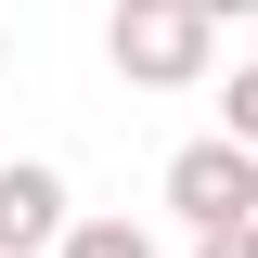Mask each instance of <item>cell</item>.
<instances>
[{
  "instance_id": "3957f363",
  "label": "cell",
  "mask_w": 258,
  "mask_h": 258,
  "mask_svg": "<svg viewBox=\"0 0 258 258\" xmlns=\"http://www.w3.org/2000/svg\"><path fill=\"white\" fill-rule=\"evenodd\" d=\"M64 232H78L64 181H52L39 155H13V168H0V258H39V245H64Z\"/></svg>"
},
{
  "instance_id": "277c9868",
  "label": "cell",
  "mask_w": 258,
  "mask_h": 258,
  "mask_svg": "<svg viewBox=\"0 0 258 258\" xmlns=\"http://www.w3.org/2000/svg\"><path fill=\"white\" fill-rule=\"evenodd\" d=\"M52 258H155V232H129V220H78Z\"/></svg>"
},
{
  "instance_id": "5b68a950",
  "label": "cell",
  "mask_w": 258,
  "mask_h": 258,
  "mask_svg": "<svg viewBox=\"0 0 258 258\" xmlns=\"http://www.w3.org/2000/svg\"><path fill=\"white\" fill-rule=\"evenodd\" d=\"M232 142L258 155V64H232Z\"/></svg>"
},
{
  "instance_id": "6da1fadb",
  "label": "cell",
  "mask_w": 258,
  "mask_h": 258,
  "mask_svg": "<svg viewBox=\"0 0 258 258\" xmlns=\"http://www.w3.org/2000/svg\"><path fill=\"white\" fill-rule=\"evenodd\" d=\"M103 52H116V78H142V91H181V78L220 64V13H207V0H129L116 26H103Z\"/></svg>"
},
{
  "instance_id": "7a4b0ae2",
  "label": "cell",
  "mask_w": 258,
  "mask_h": 258,
  "mask_svg": "<svg viewBox=\"0 0 258 258\" xmlns=\"http://www.w3.org/2000/svg\"><path fill=\"white\" fill-rule=\"evenodd\" d=\"M168 207L194 220V245H207V232H258V155L232 142V129L181 142V155H168Z\"/></svg>"
},
{
  "instance_id": "8992f818",
  "label": "cell",
  "mask_w": 258,
  "mask_h": 258,
  "mask_svg": "<svg viewBox=\"0 0 258 258\" xmlns=\"http://www.w3.org/2000/svg\"><path fill=\"white\" fill-rule=\"evenodd\" d=\"M194 258H258V232H207V245H194Z\"/></svg>"
}]
</instances>
